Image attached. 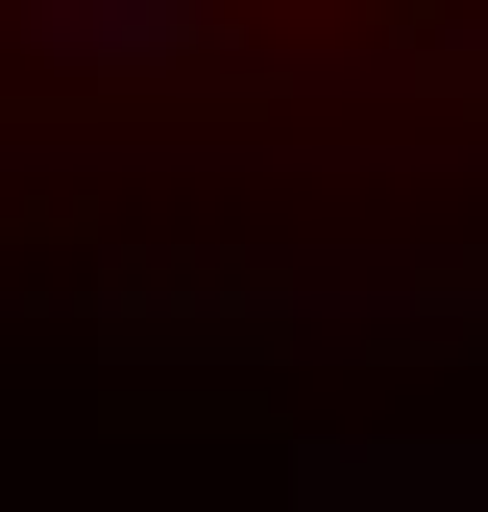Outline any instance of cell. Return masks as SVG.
Segmentation results:
<instances>
[{
    "mask_svg": "<svg viewBox=\"0 0 488 512\" xmlns=\"http://www.w3.org/2000/svg\"><path fill=\"white\" fill-rule=\"evenodd\" d=\"M0 342L464 366L488 0H0Z\"/></svg>",
    "mask_w": 488,
    "mask_h": 512,
    "instance_id": "obj_1",
    "label": "cell"
}]
</instances>
